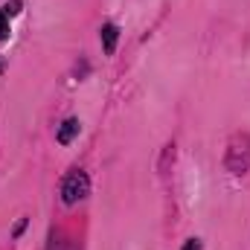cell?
<instances>
[{"mask_svg":"<svg viewBox=\"0 0 250 250\" xmlns=\"http://www.w3.org/2000/svg\"><path fill=\"white\" fill-rule=\"evenodd\" d=\"M79 128H82V125H79V120H64L62 128H59V143H62V146L73 143V137L79 134Z\"/></svg>","mask_w":250,"mask_h":250,"instance_id":"cell-4","label":"cell"},{"mask_svg":"<svg viewBox=\"0 0 250 250\" xmlns=\"http://www.w3.org/2000/svg\"><path fill=\"white\" fill-rule=\"evenodd\" d=\"M184 250H201V245H198V239H189L187 245H184Z\"/></svg>","mask_w":250,"mask_h":250,"instance_id":"cell-7","label":"cell"},{"mask_svg":"<svg viewBox=\"0 0 250 250\" xmlns=\"http://www.w3.org/2000/svg\"><path fill=\"white\" fill-rule=\"evenodd\" d=\"M117 38H120V29H117L114 23H105V26H102V47H105L108 56H114V50H117Z\"/></svg>","mask_w":250,"mask_h":250,"instance_id":"cell-3","label":"cell"},{"mask_svg":"<svg viewBox=\"0 0 250 250\" xmlns=\"http://www.w3.org/2000/svg\"><path fill=\"white\" fill-rule=\"evenodd\" d=\"M21 12V0H12L9 6H6V15H18Z\"/></svg>","mask_w":250,"mask_h":250,"instance_id":"cell-6","label":"cell"},{"mask_svg":"<svg viewBox=\"0 0 250 250\" xmlns=\"http://www.w3.org/2000/svg\"><path fill=\"white\" fill-rule=\"evenodd\" d=\"M87 192H90V181H87V175H84L82 169H76V172H70V175L64 178V184H62V201L64 204H79Z\"/></svg>","mask_w":250,"mask_h":250,"instance_id":"cell-2","label":"cell"},{"mask_svg":"<svg viewBox=\"0 0 250 250\" xmlns=\"http://www.w3.org/2000/svg\"><path fill=\"white\" fill-rule=\"evenodd\" d=\"M250 166V137L248 134H236L227 151V169L233 175H245Z\"/></svg>","mask_w":250,"mask_h":250,"instance_id":"cell-1","label":"cell"},{"mask_svg":"<svg viewBox=\"0 0 250 250\" xmlns=\"http://www.w3.org/2000/svg\"><path fill=\"white\" fill-rule=\"evenodd\" d=\"M9 38V18H6V12L0 9V41H6Z\"/></svg>","mask_w":250,"mask_h":250,"instance_id":"cell-5","label":"cell"}]
</instances>
